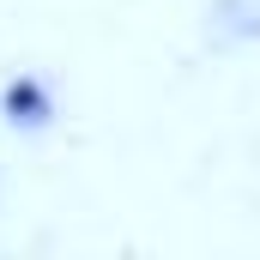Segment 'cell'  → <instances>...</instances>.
Segmentation results:
<instances>
[{
    "mask_svg": "<svg viewBox=\"0 0 260 260\" xmlns=\"http://www.w3.org/2000/svg\"><path fill=\"white\" fill-rule=\"evenodd\" d=\"M6 109H12V121H43L49 115V97L30 79H18V85H6Z\"/></svg>",
    "mask_w": 260,
    "mask_h": 260,
    "instance_id": "1",
    "label": "cell"
}]
</instances>
